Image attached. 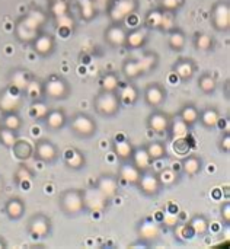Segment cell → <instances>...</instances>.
<instances>
[{
    "label": "cell",
    "instance_id": "cell-1",
    "mask_svg": "<svg viewBox=\"0 0 230 249\" xmlns=\"http://www.w3.org/2000/svg\"><path fill=\"white\" fill-rule=\"evenodd\" d=\"M58 207L66 216H79L85 212V198L83 190L67 188L58 197Z\"/></svg>",
    "mask_w": 230,
    "mask_h": 249
},
{
    "label": "cell",
    "instance_id": "cell-2",
    "mask_svg": "<svg viewBox=\"0 0 230 249\" xmlns=\"http://www.w3.org/2000/svg\"><path fill=\"white\" fill-rule=\"evenodd\" d=\"M93 108L99 115L105 118L115 117L121 109V99L118 96V92L101 90L93 98Z\"/></svg>",
    "mask_w": 230,
    "mask_h": 249
},
{
    "label": "cell",
    "instance_id": "cell-3",
    "mask_svg": "<svg viewBox=\"0 0 230 249\" xmlns=\"http://www.w3.org/2000/svg\"><path fill=\"white\" fill-rule=\"evenodd\" d=\"M70 95L69 82L58 74H51L42 82V96L44 99L51 101H63Z\"/></svg>",
    "mask_w": 230,
    "mask_h": 249
},
{
    "label": "cell",
    "instance_id": "cell-4",
    "mask_svg": "<svg viewBox=\"0 0 230 249\" xmlns=\"http://www.w3.org/2000/svg\"><path fill=\"white\" fill-rule=\"evenodd\" d=\"M139 0H109L106 4V16L111 23H123L139 9Z\"/></svg>",
    "mask_w": 230,
    "mask_h": 249
},
{
    "label": "cell",
    "instance_id": "cell-5",
    "mask_svg": "<svg viewBox=\"0 0 230 249\" xmlns=\"http://www.w3.org/2000/svg\"><path fill=\"white\" fill-rule=\"evenodd\" d=\"M67 123L73 134L82 139L93 137L98 130V124L95 118L86 112H76L70 120H67Z\"/></svg>",
    "mask_w": 230,
    "mask_h": 249
},
{
    "label": "cell",
    "instance_id": "cell-6",
    "mask_svg": "<svg viewBox=\"0 0 230 249\" xmlns=\"http://www.w3.org/2000/svg\"><path fill=\"white\" fill-rule=\"evenodd\" d=\"M51 228H53L51 219L44 213H35L34 216H31L26 225L28 233L35 239L47 238L51 233Z\"/></svg>",
    "mask_w": 230,
    "mask_h": 249
},
{
    "label": "cell",
    "instance_id": "cell-7",
    "mask_svg": "<svg viewBox=\"0 0 230 249\" xmlns=\"http://www.w3.org/2000/svg\"><path fill=\"white\" fill-rule=\"evenodd\" d=\"M212 26L219 32H228L230 28V6L228 1H217L210 10Z\"/></svg>",
    "mask_w": 230,
    "mask_h": 249
},
{
    "label": "cell",
    "instance_id": "cell-8",
    "mask_svg": "<svg viewBox=\"0 0 230 249\" xmlns=\"http://www.w3.org/2000/svg\"><path fill=\"white\" fill-rule=\"evenodd\" d=\"M143 98H144V102H146L150 108L156 109V108H160V107L165 104V101H166V98H168V90H166V88H165L162 83H159V82H152V83H149V85L144 88Z\"/></svg>",
    "mask_w": 230,
    "mask_h": 249
},
{
    "label": "cell",
    "instance_id": "cell-9",
    "mask_svg": "<svg viewBox=\"0 0 230 249\" xmlns=\"http://www.w3.org/2000/svg\"><path fill=\"white\" fill-rule=\"evenodd\" d=\"M18 20L22 25H25L26 28H29V29L36 31V32H41L42 31V26L48 20V13L44 9H41V7H31Z\"/></svg>",
    "mask_w": 230,
    "mask_h": 249
},
{
    "label": "cell",
    "instance_id": "cell-10",
    "mask_svg": "<svg viewBox=\"0 0 230 249\" xmlns=\"http://www.w3.org/2000/svg\"><path fill=\"white\" fill-rule=\"evenodd\" d=\"M58 147L48 139H39L34 144V156L35 159L44 163H53L58 158Z\"/></svg>",
    "mask_w": 230,
    "mask_h": 249
},
{
    "label": "cell",
    "instance_id": "cell-11",
    "mask_svg": "<svg viewBox=\"0 0 230 249\" xmlns=\"http://www.w3.org/2000/svg\"><path fill=\"white\" fill-rule=\"evenodd\" d=\"M22 92L12 86H6L0 90V114L18 111L22 105Z\"/></svg>",
    "mask_w": 230,
    "mask_h": 249
},
{
    "label": "cell",
    "instance_id": "cell-12",
    "mask_svg": "<svg viewBox=\"0 0 230 249\" xmlns=\"http://www.w3.org/2000/svg\"><path fill=\"white\" fill-rule=\"evenodd\" d=\"M136 187L140 190L142 194H144L147 197H155L162 190V185H160V181H159L158 175L155 172H152L150 169L142 172L140 179H139Z\"/></svg>",
    "mask_w": 230,
    "mask_h": 249
},
{
    "label": "cell",
    "instance_id": "cell-13",
    "mask_svg": "<svg viewBox=\"0 0 230 249\" xmlns=\"http://www.w3.org/2000/svg\"><path fill=\"white\" fill-rule=\"evenodd\" d=\"M31 45H32V50H34V53L36 55H39V57H48L55 50V38H54L53 34H48V32L41 31L34 38V41L31 42Z\"/></svg>",
    "mask_w": 230,
    "mask_h": 249
},
{
    "label": "cell",
    "instance_id": "cell-14",
    "mask_svg": "<svg viewBox=\"0 0 230 249\" xmlns=\"http://www.w3.org/2000/svg\"><path fill=\"white\" fill-rule=\"evenodd\" d=\"M171 121H172V117L169 114L156 108L147 117V127L156 134H163V133H169Z\"/></svg>",
    "mask_w": 230,
    "mask_h": 249
},
{
    "label": "cell",
    "instance_id": "cell-15",
    "mask_svg": "<svg viewBox=\"0 0 230 249\" xmlns=\"http://www.w3.org/2000/svg\"><path fill=\"white\" fill-rule=\"evenodd\" d=\"M95 187L111 201L114 197H117L118 191H120V185H118V177L112 175V174H101L96 178V184Z\"/></svg>",
    "mask_w": 230,
    "mask_h": 249
},
{
    "label": "cell",
    "instance_id": "cell-16",
    "mask_svg": "<svg viewBox=\"0 0 230 249\" xmlns=\"http://www.w3.org/2000/svg\"><path fill=\"white\" fill-rule=\"evenodd\" d=\"M104 38L106 44H109L114 48H121L125 45V38H127V29L124 28L123 23H111L106 26L104 32Z\"/></svg>",
    "mask_w": 230,
    "mask_h": 249
},
{
    "label": "cell",
    "instance_id": "cell-17",
    "mask_svg": "<svg viewBox=\"0 0 230 249\" xmlns=\"http://www.w3.org/2000/svg\"><path fill=\"white\" fill-rule=\"evenodd\" d=\"M160 235V226L153 217H144L137 225V236L142 241H155Z\"/></svg>",
    "mask_w": 230,
    "mask_h": 249
},
{
    "label": "cell",
    "instance_id": "cell-18",
    "mask_svg": "<svg viewBox=\"0 0 230 249\" xmlns=\"http://www.w3.org/2000/svg\"><path fill=\"white\" fill-rule=\"evenodd\" d=\"M83 198H85V210H90V212L104 210L109 201L96 187L83 191Z\"/></svg>",
    "mask_w": 230,
    "mask_h": 249
},
{
    "label": "cell",
    "instance_id": "cell-19",
    "mask_svg": "<svg viewBox=\"0 0 230 249\" xmlns=\"http://www.w3.org/2000/svg\"><path fill=\"white\" fill-rule=\"evenodd\" d=\"M149 38V29L142 25L137 26L131 31H127V38H125V45L128 50H140L146 45Z\"/></svg>",
    "mask_w": 230,
    "mask_h": 249
},
{
    "label": "cell",
    "instance_id": "cell-20",
    "mask_svg": "<svg viewBox=\"0 0 230 249\" xmlns=\"http://www.w3.org/2000/svg\"><path fill=\"white\" fill-rule=\"evenodd\" d=\"M32 77H34V76H32L31 71L26 70V69H22V67L12 69V70L9 71V77H7V79H9V86L15 88L16 90H19V92L23 93Z\"/></svg>",
    "mask_w": 230,
    "mask_h": 249
},
{
    "label": "cell",
    "instance_id": "cell-21",
    "mask_svg": "<svg viewBox=\"0 0 230 249\" xmlns=\"http://www.w3.org/2000/svg\"><path fill=\"white\" fill-rule=\"evenodd\" d=\"M195 70H197L195 63H194L191 58H188V57H181V58H178V60L174 63V66H172V71H174L182 82L191 80V79L194 77V74H195Z\"/></svg>",
    "mask_w": 230,
    "mask_h": 249
},
{
    "label": "cell",
    "instance_id": "cell-22",
    "mask_svg": "<svg viewBox=\"0 0 230 249\" xmlns=\"http://www.w3.org/2000/svg\"><path fill=\"white\" fill-rule=\"evenodd\" d=\"M67 120L69 118H67V115H66L63 108H53L44 117V124H45L47 130L58 131V130L64 128V125L67 124Z\"/></svg>",
    "mask_w": 230,
    "mask_h": 249
},
{
    "label": "cell",
    "instance_id": "cell-23",
    "mask_svg": "<svg viewBox=\"0 0 230 249\" xmlns=\"http://www.w3.org/2000/svg\"><path fill=\"white\" fill-rule=\"evenodd\" d=\"M26 212V204L23 201V198L20 197H10L6 200L4 203V214L10 219V220H19L25 216Z\"/></svg>",
    "mask_w": 230,
    "mask_h": 249
},
{
    "label": "cell",
    "instance_id": "cell-24",
    "mask_svg": "<svg viewBox=\"0 0 230 249\" xmlns=\"http://www.w3.org/2000/svg\"><path fill=\"white\" fill-rule=\"evenodd\" d=\"M64 163L69 169L79 171L86 165V156L82 150L76 147H70L64 152Z\"/></svg>",
    "mask_w": 230,
    "mask_h": 249
},
{
    "label": "cell",
    "instance_id": "cell-25",
    "mask_svg": "<svg viewBox=\"0 0 230 249\" xmlns=\"http://www.w3.org/2000/svg\"><path fill=\"white\" fill-rule=\"evenodd\" d=\"M203 159L198 155H185L181 162V169L187 177H195L203 171Z\"/></svg>",
    "mask_w": 230,
    "mask_h": 249
},
{
    "label": "cell",
    "instance_id": "cell-26",
    "mask_svg": "<svg viewBox=\"0 0 230 249\" xmlns=\"http://www.w3.org/2000/svg\"><path fill=\"white\" fill-rule=\"evenodd\" d=\"M140 175H142V171L139 168H136L130 160L123 162V165L120 166V171H118V178L123 179L128 185H137Z\"/></svg>",
    "mask_w": 230,
    "mask_h": 249
},
{
    "label": "cell",
    "instance_id": "cell-27",
    "mask_svg": "<svg viewBox=\"0 0 230 249\" xmlns=\"http://www.w3.org/2000/svg\"><path fill=\"white\" fill-rule=\"evenodd\" d=\"M130 162H131L136 168H139L142 172L150 169V168H152V163H153V160H152V158L149 156V153H147V150H146L144 146L134 147Z\"/></svg>",
    "mask_w": 230,
    "mask_h": 249
},
{
    "label": "cell",
    "instance_id": "cell-28",
    "mask_svg": "<svg viewBox=\"0 0 230 249\" xmlns=\"http://www.w3.org/2000/svg\"><path fill=\"white\" fill-rule=\"evenodd\" d=\"M220 121V112L217 108L214 107H207L203 111H200V118L198 123H201V125L207 130H213L219 125Z\"/></svg>",
    "mask_w": 230,
    "mask_h": 249
},
{
    "label": "cell",
    "instance_id": "cell-29",
    "mask_svg": "<svg viewBox=\"0 0 230 249\" xmlns=\"http://www.w3.org/2000/svg\"><path fill=\"white\" fill-rule=\"evenodd\" d=\"M112 150H114V153H115V156H117L118 160L127 162V160L131 159L134 146H133L131 142L127 140V139H117V140H114V143H112Z\"/></svg>",
    "mask_w": 230,
    "mask_h": 249
},
{
    "label": "cell",
    "instance_id": "cell-30",
    "mask_svg": "<svg viewBox=\"0 0 230 249\" xmlns=\"http://www.w3.org/2000/svg\"><path fill=\"white\" fill-rule=\"evenodd\" d=\"M185 44H187V35L181 28L175 26L171 31H168V47L172 51H177V53L182 51Z\"/></svg>",
    "mask_w": 230,
    "mask_h": 249
},
{
    "label": "cell",
    "instance_id": "cell-31",
    "mask_svg": "<svg viewBox=\"0 0 230 249\" xmlns=\"http://www.w3.org/2000/svg\"><path fill=\"white\" fill-rule=\"evenodd\" d=\"M193 44H194V48L201 53H210L216 47L214 38L207 32H197L193 38Z\"/></svg>",
    "mask_w": 230,
    "mask_h": 249
},
{
    "label": "cell",
    "instance_id": "cell-32",
    "mask_svg": "<svg viewBox=\"0 0 230 249\" xmlns=\"http://www.w3.org/2000/svg\"><path fill=\"white\" fill-rule=\"evenodd\" d=\"M178 117H179L185 124H188L190 127H193V125H195V124L198 123L200 109H198L194 104H185V105L181 107Z\"/></svg>",
    "mask_w": 230,
    "mask_h": 249
},
{
    "label": "cell",
    "instance_id": "cell-33",
    "mask_svg": "<svg viewBox=\"0 0 230 249\" xmlns=\"http://www.w3.org/2000/svg\"><path fill=\"white\" fill-rule=\"evenodd\" d=\"M120 85H121V79L117 71H106L99 80L101 90L117 92L120 89Z\"/></svg>",
    "mask_w": 230,
    "mask_h": 249
},
{
    "label": "cell",
    "instance_id": "cell-34",
    "mask_svg": "<svg viewBox=\"0 0 230 249\" xmlns=\"http://www.w3.org/2000/svg\"><path fill=\"white\" fill-rule=\"evenodd\" d=\"M121 73L128 80H136L140 76H143L137 58H127V60H124V63L121 66Z\"/></svg>",
    "mask_w": 230,
    "mask_h": 249
},
{
    "label": "cell",
    "instance_id": "cell-35",
    "mask_svg": "<svg viewBox=\"0 0 230 249\" xmlns=\"http://www.w3.org/2000/svg\"><path fill=\"white\" fill-rule=\"evenodd\" d=\"M142 74H147L152 70H155L159 64V55L156 53H144L142 57L137 58Z\"/></svg>",
    "mask_w": 230,
    "mask_h": 249
},
{
    "label": "cell",
    "instance_id": "cell-36",
    "mask_svg": "<svg viewBox=\"0 0 230 249\" xmlns=\"http://www.w3.org/2000/svg\"><path fill=\"white\" fill-rule=\"evenodd\" d=\"M149 156L152 158L153 162L156 160H160L163 158L168 156V150H166V146L163 142H159V140H153V142H149L147 144H144Z\"/></svg>",
    "mask_w": 230,
    "mask_h": 249
},
{
    "label": "cell",
    "instance_id": "cell-37",
    "mask_svg": "<svg viewBox=\"0 0 230 249\" xmlns=\"http://www.w3.org/2000/svg\"><path fill=\"white\" fill-rule=\"evenodd\" d=\"M198 89L204 93V95H212L216 92L217 89V79L214 74L212 73H203L198 77Z\"/></svg>",
    "mask_w": 230,
    "mask_h": 249
},
{
    "label": "cell",
    "instance_id": "cell-38",
    "mask_svg": "<svg viewBox=\"0 0 230 249\" xmlns=\"http://www.w3.org/2000/svg\"><path fill=\"white\" fill-rule=\"evenodd\" d=\"M0 125L1 127H6L9 130H13V131H19L22 128V118L20 115L18 114V111H13V112H6V114H1V118H0Z\"/></svg>",
    "mask_w": 230,
    "mask_h": 249
},
{
    "label": "cell",
    "instance_id": "cell-39",
    "mask_svg": "<svg viewBox=\"0 0 230 249\" xmlns=\"http://www.w3.org/2000/svg\"><path fill=\"white\" fill-rule=\"evenodd\" d=\"M13 155L19 159V160H28L31 156H34V147L31 146L29 142L25 140H19L12 146Z\"/></svg>",
    "mask_w": 230,
    "mask_h": 249
},
{
    "label": "cell",
    "instance_id": "cell-40",
    "mask_svg": "<svg viewBox=\"0 0 230 249\" xmlns=\"http://www.w3.org/2000/svg\"><path fill=\"white\" fill-rule=\"evenodd\" d=\"M188 228H190L195 235L204 236V235L209 232L210 225H209V220H207V217H206L204 214H195V216L190 220Z\"/></svg>",
    "mask_w": 230,
    "mask_h": 249
},
{
    "label": "cell",
    "instance_id": "cell-41",
    "mask_svg": "<svg viewBox=\"0 0 230 249\" xmlns=\"http://www.w3.org/2000/svg\"><path fill=\"white\" fill-rule=\"evenodd\" d=\"M162 16H163V10L160 7L150 9L144 16V26L147 29H160Z\"/></svg>",
    "mask_w": 230,
    "mask_h": 249
},
{
    "label": "cell",
    "instance_id": "cell-42",
    "mask_svg": "<svg viewBox=\"0 0 230 249\" xmlns=\"http://www.w3.org/2000/svg\"><path fill=\"white\" fill-rule=\"evenodd\" d=\"M120 99H121V104H125V105H134L137 101H139V89L134 86V85H125L121 88L120 93H118Z\"/></svg>",
    "mask_w": 230,
    "mask_h": 249
},
{
    "label": "cell",
    "instance_id": "cell-43",
    "mask_svg": "<svg viewBox=\"0 0 230 249\" xmlns=\"http://www.w3.org/2000/svg\"><path fill=\"white\" fill-rule=\"evenodd\" d=\"M190 125L185 124L179 117L171 121V127H169V133L172 136V139H184L188 137L190 134Z\"/></svg>",
    "mask_w": 230,
    "mask_h": 249
},
{
    "label": "cell",
    "instance_id": "cell-44",
    "mask_svg": "<svg viewBox=\"0 0 230 249\" xmlns=\"http://www.w3.org/2000/svg\"><path fill=\"white\" fill-rule=\"evenodd\" d=\"M48 111H50V108H48L47 102L42 98L34 99L31 107H29V112H31L34 120H44V117L47 115Z\"/></svg>",
    "mask_w": 230,
    "mask_h": 249
},
{
    "label": "cell",
    "instance_id": "cell-45",
    "mask_svg": "<svg viewBox=\"0 0 230 249\" xmlns=\"http://www.w3.org/2000/svg\"><path fill=\"white\" fill-rule=\"evenodd\" d=\"M38 34H39V32L26 28V26L22 25L19 20H18L16 25H15V36H16L20 42H29V44H31V42L34 41V38H35Z\"/></svg>",
    "mask_w": 230,
    "mask_h": 249
},
{
    "label": "cell",
    "instance_id": "cell-46",
    "mask_svg": "<svg viewBox=\"0 0 230 249\" xmlns=\"http://www.w3.org/2000/svg\"><path fill=\"white\" fill-rule=\"evenodd\" d=\"M50 15L53 18H58L63 16L66 13L70 12V6L67 0H50V9H48Z\"/></svg>",
    "mask_w": 230,
    "mask_h": 249
},
{
    "label": "cell",
    "instance_id": "cell-47",
    "mask_svg": "<svg viewBox=\"0 0 230 249\" xmlns=\"http://www.w3.org/2000/svg\"><path fill=\"white\" fill-rule=\"evenodd\" d=\"M159 181H160V185L162 187H172L174 184L178 182V172L177 169H172V168H166L163 169L159 175H158Z\"/></svg>",
    "mask_w": 230,
    "mask_h": 249
},
{
    "label": "cell",
    "instance_id": "cell-48",
    "mask_svg": "<svg viewBox=\"0 0 230 249\" xmlns=\"http://www.w3.org/2000/svg\"><path fill=\"white\" fill-rule=\"evenodd\" d=\"M16 142H18V133L0 125V144L7 149H12V146Z\"/></svg>",
    "mask_w": 230,
    "mask_h": 249
},
{
    "label": "cell",
    "instance_id": "cell-49",
    "mask_svg": "<svg viewBox=\"0 0 230 249\" xmlns=\"http://www.w3.org/2000/svg\"><path fill=\"white\" fill-rule=\"evenodd\" d=\"M25 95H28L32 101L34 99H38V98H41L42 96V82H39V80H36V79H31V82H29V85L26 86V89H25V92H23Z\"/></svg>",
    "mask_w": 230,
    "mask_h": 249
},
{
    "label": "cell",
    "instance_id": "cell-50",
    "mask_svg": "<svg viewBox=\"0 0 230 249\" xmlns=\"http://www.w3.org/2000/svg\"><path fill=\"white\" fill-rule=\"evenodd\" d=\"M185 4V0H159V7L165 12H178Z\"/></svg>",
    "mask_w": 230,
    "mask_h": 249
},
{
    "label": "cell",
    "instance_id": "cell-51",
    "mask_svg": "<svg viewBox=\"0 0 230 249\" xmlns=\"http://www.w3.org/2000/svg\"><path fill=\"white\" fill-rule=\"evenodd\" d=\"M54 20H55V25H57V28H58V29H67V31H71V29H74V25H76L74 19L70 16V12H69V13H66V15H63V16L54 18Z\"/></svg>",
    "mask_w": 230,
    "mask_h": 249
},
{
    "label": "cell",
    "instance_id": "cell-52",
    "mask_svg": "<svg viewBox=\"0 0 230 249\" xmlns=\"http://www.w3.org/2000/svg\"><path fill=\"white\" fill-rule=\"evenodd\" d=\"M80 13H82V18L86 19V20H90L95 13H96V4L93 3V0H85L82 1L80 4Z\"/></svg>",
    "mask_w": 230,
    "mask_h": 249
},
{
    "label": "cell",
    "instance_id": "cell-53",
    "mask_svg": "<svg viewBox=\"0 0 230 249\" xmlns=\"http://www.w3.org/2000/svg\"><path fill=\"white\" fill-rule=\"evenodd\" d=\"M177 23H175V16H174V12H165L163 10V16H162V23H160V31H171L172 28H175Z\"/></svg>",
    "mask_w": 230,
    "mask_h": 249
},
{
    "label": "cell",
    "instance_id": "cell-54",
    "mask_svg": "<svg viewBox=\"0 0 230 249\" xmlns=\"http://www.w3.org/2000/svg\"><path fill=\"white\" fill-rule=\"evenodd\" d=\"M15 178H16L18 182H23V181H31L34 178V175H32V172L26 166L22 165V166L18 168V171L15 174Z\"/></svg>",
    "mask_w": 230,
    "mask_h": 249
},
{
    "label": "cell",
    "instance_id": "cell-55",
    "mask_svg": "<svg viewBox=\"0 0 230 249\" xmlns=\"http://www.w3.org/2000/svg\"><path fill=\"white\" fill-rule=\"evenodd\" d=\"M220 217H222V222L229 226L230 225V204L229 201H225L220 207Z\"/></svg>",
    "mask_w": 230,
    "mask_h": 249
},
{
    "label": "cell",
    "instance_id": "cell-56",
    "mask_svg": "<svg viewBox=\"0 0 230 249\" xmlns=\"http://www.w3.org/2000/svg\"><path fill=\"white\" fill-rule=\"evenodd\" d=\"M220 149H222V152L223 153H226V155H229L230 152V134L226 131L223 136H222V139H220Z\"/></svg>",
    "mask_w": 230,
    "mask_h": 249
},
{
    "label": "cell",
    "instance_id": "cell-57",
    "mask_svg": "<svg viewBox=\"0 0 230 249\" xmlns=\"http://www.w3.org/2000/svg\"><path fill=\"white\" fill-rule=\"evenodd\" d=\"M165 223L169 226V228H177L178 226V217L175 214H168L165 217Z\"/></svg>",
    "mask_w": 230,
    "mask_h": 249
},
{
    "label": "cell",
    "instance_id": "cell-58",
    "mask_svg": "<svg viewBox=\"0 0 230 249\" xmlns=\"http://www.w3.org/2000/svg\"><path fill=\"white\" fill-rule=\"evenodd\" d=\"M108 1H109V0H93V3L96 4V7H98V6H106Z\"/></svg>",
    "mask_w": 230,
    "mask_h": 249
},
{
    "label": "cell",
    "instance_id": "cell-59",
    "mask_svg": "<svg viewBox=\"0 0 230 249\" xmlns=\"http://www.w3.org/2000/svg\"><path fill=\"white\" fill-rule=\"evenodd\" d=\"M6 247H7V244H6L4 238H3V236H0V249H4Z\"/></svg>",
    "mask_w": 230,
    "mask_h": 249
},
{
    "label": "cell",
    "instance_id": "cell-60",
    "mask_svg": "<svg viewBox=\"0 0 230 249\" xmlns=\"http://www.w3.org/2000/svg\"><path fill=\"white\" fill-rule=\"evenodd\" d=\"M3 185H4V184H3V181H1V178H0V193H1V190H3Z\"/></svg>",
    "mask_w": 230,
    "mask_h": 249
}]
</instances>
